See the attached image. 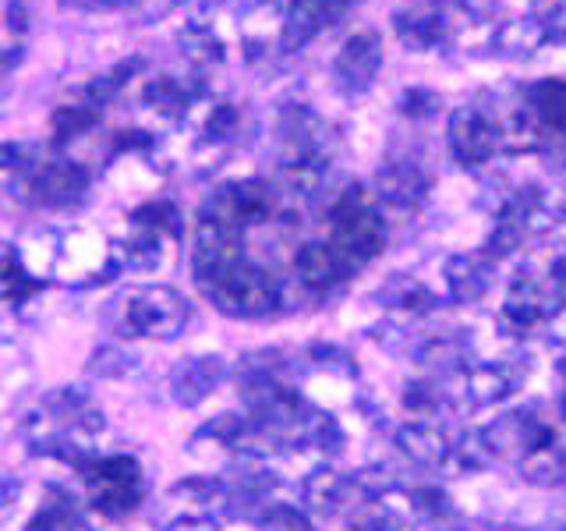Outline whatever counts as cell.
<instances>
[{
  "mask_svg": "<svg viewBox=\"0 0 566 531\" xmlns=\"http://www.w3.org/2000/svg\"><path fill=\"white\" fill-rule=\"evenodd\" d=\"M199 291L230 319H270L283 305V283L276 280V273L248 259L227 266L220 277L202 283Z\"/></svg>",
  "mask_w": 566,
  "mask_h": 531,
  "instance_id": "cell-1",
  "label": "cell"
},
{
  "mask_svg": "<svg viewBox=\"0 0 566 531\" xmlns=\"http://www.w3.org/2000/svg\"><path fill=\"white\" fill-rule=\"evenodd\" d=\"M329 244L340 252L354 270L382 256L386 248V220L376 209V195L361 185H350L333 206Z\"/></svg>",
  "mask_w": 566,
  "mask_h": 531,
  "instance_id": "cell-2",
  "label": "cell"
},
{
  "mask_svg": "<svg viewBox=\"0 0 566 531\" xmlns=\"http://www.w3.org/2000/svg\"><path fill=\"white\" fill-rule=\"evenodd\" d=\"M191 319L188 301L174 288L153 283V288H135L120 301V326L128 336L142 341H177Z\"/></svg>",
  "mask_w": 566,
  "mask_h": 531,
  "instance_id": "cell-3",
  "label": "cell"
},
{
  "mask_svg": "<svg viewBox=\"0 0 566 531\" xmlns=\"http://www.w3.org/2000/svg\"><path fill=\"white\" fill-rule=\"evenodd\" d=\"M85 478L88 503H93L106 518H124L135 513L142 496H146V478H142V465L132 454H111V457H93L78 471Z\"/></svg>",
  "mask_w": 566,
  "mask_h": 531,
  "instance_id": "cell-4",
  "label": "cell"
},
{
  "mask_svg": "<svg viewBox=\"0 0 566 531\" xmlns=\"http://www.w3.org/2000/svg\"><path fill=\"white\" fill-rule=\"evenodd\" d=\"M471 22L447 0H407V4L394 14L397 40L411 53H429L457 40L460 29Z\"/></svg>",
  "mask_w": 566,
  "mask_h": 531,
  "instance_id": "cell-5",
  "label": "cell"
},
{
  "mask_svg": "<svg viewBox=\"0 0 566 531\" xmlns=\"http://www.w3.org/2000/svg\"><path fill=\"white\" fill-rule=\"evenodd\" d=\"M202 212L244 235V230L262 227L276 217L280 191L270 181H230V185H220L209 195Z\"/></svg>",
  "mask_w": 566,
  "mask_h": 531,
  "instance_id": "cell-6",
  "label": "cell"
},
{
  "mask_svg": "<svg viewBox=\"0 0 566 531\" xmlns=\"http://www.w3.org/2000/svg\"><path fill=\"white\" fill-rule=\"evenodd\" d=\"M447 146L457 167L478 170L500 153V132H495V114L482 103L457 106L447 121Z\"/></svg>",
  "mask_w": 566,
  "mask_h": 531,
  "instance_id": "cell-7",
  "label": "cell"
},
{
  "mask_svg": "<svg viewBox=\"0 0 566 531\" xmlns=\"http://www.w3.org/2000/svg\"><path fill=\"white\" fill-rule=\"evenodd\" d=\"M566 305V288L548 273H517L503 301V319L513 330H531L553 323Z\"/></svg>",
  "mask_w": 566,
  "mask_h": 531,
  "instance_id": "cell-8",
  "label": "cell"
},
{
  "mask_svg": "<svg viewBox=\"0 0 566 531\" xmlns=\"http://www.w3.org/2000/svg\"><path fill=\"white\" fill-rule=\"evenodd\" d=\"M53 273L64 277L67 283H103L120 273L117 244L96 238L93 230H78L67 241L57 244V262Z\"/></svg>",
  "mask_w": 566,
  "mask_h": 531,
  "instance_id": "cell-9",
  "label": "cell"
},
{
  "mask_svg": "<svg viewBox=\"0 0 566 531\" xmlns=\"http://www.w3.org/2000/svg\"><path fill=\"white\" fill-rule=\"evenodd\" d=\"M478 436H482V442H485V450H489L492 460H521L524 454H531L535 447L556 442L553 429H548L542 418H535V412H527V407H521V412H510L503 418H495Z\"/></svg>",
  "mask_w": 566,
  "mask_h": 531,
  "instance_id": "cell-10",
  "label": "cell"
},
{
  "mask_svg": "<svg viewBox=\"0 0 566 531\" xmlns=\"http://www.w3.org/2000/svg\"><path fill=\"white\" fill-rule=\"evenodd\" d=\"M238 259H244L241 252V230L227 227L220 220L199 212V223H195V241H191V270H195V283H209L212 277H220L227 266H234Z\"/></svg>",
  "mask_w": 566,
  "mask_h": 531,
  "instance_id": "cell-11",
  "label": "cell"
},
{
  "mask_svg": "<svg viewBox=\"0 0 566 531\" xmlns=\"http://www.w3.org/2000/svg\"><path fill=\"white\" fill-rule=\"evenodd\" d=\"M382 67V40L376 29H361L344 40L340 53L333 58V79L344 93L358 96L365 88H371Z\"/></svg>",
  "mask_w": 566,
  "mask_h": 531,
  "instance_id": "cell-12",
  "label": "cell"
},
{
  "mask_svg": "<svg viewBox=\"0 0 566 531\" xmlns=\"http://www.w3.org/2000/svg\"><path fill=\"white\" fill-rule=\"evenodd\" d=\"M429 191H432V177L421 164H415V159H386L376 170V191L371 195L386 206L411 212L424 206Z\"/></svg>",
  "mask_w": 566,
  "mask_h": 531,
  "instance_id": "cell-13",
  "label": "cell"
},
{
  "mask_svg": "<svg viewBox=\"0 0 566 531\" xmlns=\"http://www.w3.org/2000/svg\"><path fill=\"white\" fill-rule=\"evenodd\" d=\"M88 191V170L75 159H43L32 177V199L50 209H67L85 199Z\"/></svg>",
  "mask_w": 566,
  "mask_h": 531,
  "instance_id": "cell-14",
  "label": "cell"
},
{
  "mask_svg": "<svg viewBox=\"0 0 566 531\" xmlns=\"http://www.w3.org/2000/svg\"><path fill=\"white\" fill-rule=\"evenodd\" d=\"M227 379V362L220 354H191L170 372V397L181 407H199L209 400Z\"/></svg>",
  "mask_w": 566,
  "mask_h": 531,
  "instance_id": "cell-15",
  "label": "cell"
},
{
  "mask_svg": "<svg viewBox=\"0 0 566 531\" xmlns=\"http://www.w3.org/2000/svg\"><path fill=\"white\" fill-rule=\"evenodd\" d=\"M344 11H347L344 0H291V4L283 8L280 46L301 50L305 43H312L318 32H326Z\"/></svg>",
  "mask_w": 566,
  "mask_h": 531,
  "instance_id": "cell-16",
  "label": "cell"
},
{
  "mask_svg": "<svg viewBox=\"0 0 566 531\" xmlns=\"http://www.w3.org/2000/svg\"><path fill=\"white\" fill-rule=\"evenodd\" d=\"M294 273H297V280L305 283L308 291L326 294V291H336L340 283L350 280L354 266L340 252H336L329 241H308V244L297 248Z\"/></svg>",
  "mask_w": 566,
  "mask_h": 531,
  "instance_id": "cell-17",
  "label": "cell"
},
{
  "mask_svg": "<svg viewBox=\"0 0 566 531\" xmlns=\"http://www.w3.org/2000/svg\"><path fill=\"white\" fill-rule=\"evenodd\" d=\"M442 280H447V294L457 305H478L492 291V259L485 252H457L442 262Z\"/></svg>",
  "mask_w": 566,
  "mask_h": 531,
  "instance_id": "cell-18",
  "label": "cell"
},
{
  "mask_svg": "<svg viewBox=\"0 0 566 531\" xmlns=\"http://www.w3.org/2000/svg\"><path fill=\"white\" fill-rule=\"evenodd\" d=\"M394 447L418 468H447L453 439L432 421H403L394 433Z\"/></svg>",
  "mask_w": 566,
  "mask_h": 531,
  "instance_id": "cell-19",
  "label": "cell"
},
{
  "mask_svg": "<svg viewBox=\"0 0 566 531\" xmlns=\"http://www.w3.org/2000/svg\"><path fill=\"white\" fill-rule=\"evenodd\" d=\"M202 96H206L202 82L177 79V75H159V79H153L146 85V93H142L146 106H153V111L159 117H167V121H185Z\"/></svg>",
  "mask_w": 566,
  "mask_h": 531,
  "instance_id": "cell-20",
  "label": "cell"
},
{
  "mask_svg": "<svg viewBox=\"0 0 566 531\" xmlns=\"http://www.w3.org/2000/svg\"><path fill=\"white\" fill-rule=\"evenodd\" d=\"M468 400L474 407H492V404H503L521 389V372L510 368L503 362H489V365H471L468 376Z\"/></svg>",
  "mask_w": 566,
  "mask_h": 531,
  "instance_id": "cell-21",
  "label": "cell"
},
{
  "mask_svg": "<svg viewBox=\"0 0 566 531\" xmlns=\"http://www.w3.org/2000/svg\"><path fill=\"white\" fill-rule=\"evenodd\" d=\"M40 149L29 142H4L0 146V191H8L11 199H32V177L40 170Z\"/></svg>",
  "mask_w": 566,
  "mask_h": 531,
  "instance_id": "cell-22",
  "label": "cell"
},
{
  "mask_svg": "<svg viewBox=\"0 0 566 531\" xmlns=\"http://www.w3.org/2000/svg\"><path fill=\"white\" fill-rule=\"evenodd\" d=\"M495 132H500V153H506V156L535 153L545 138L542 124L535 114H531L527 103H517V106H510V111L495 114Z\"/></svg>",
  "mask_w": 566,
  "mask_h": 531,
  "instance_id": "cell-23",
  "label": "cell"
},
{
  "mask_svg": "<svg viewBox=\"0 0 566 531\" xmlns=\"http://www.w3.org/2000/svg\"><path fill=\"white\" fill-rule=\"evenodd\" d=\"M542 46H548L545 32L531 14L506 18V22H500L492 32V50L506 61H527V58H535Z\"/></svg>",
  "mask_w": 566,
  "mask_h": 531,
  "instance_id": "cell-24",
  "label": "cell"
},
{
  "mask_svg": "<svg viewBox=\"0 0 566 531\" xmlns=\"http://www.w3.org/2000/svg\"><path fill=\"white\" fill-rule=\"evenodd\" d=\"M524 103L531 106V114L538 117L545 135L566 138V82L563 79H538L535 85H527Z\"/></svg>",
  "mask_w": 566,
  "mask_h": 531,
  "instance_id": "cell-25",
  "label": "cell"
},
{
  "mask_svg": "<svg viewBox=\"0 0 566 531\" xmlns=\"http://www.w3.org/2000/svg\"><path fill=\"white\" fill-rule=\"evenodd\" d=\"M418 365L432 376H468L471 351L457 336H432L418 347Z\"/></svg>",
  "mask_w": 566,
  "mask_h": 531,
  "instance_id": "cell-26",
  "label": "cell"
},
{
  "mask_svg": "<svg viewBox=\"0 0 566 531\" xmlns=\"http://www.w3.org/2000/svg\"><path fill=\"white\" fill-rule=\"evenodd\" d=\"M517 468L527 486L556 489L566 478V454H563V447H556V442H545V447H535L531 454H524L517 460Z\"/></svg>",
  "mask_w": 566,
  "mask_h": 531,
  "instance_id": "cell-27",
  "label": "cell"
},
{
  "mask_svg": "<svg viewBox=\"0 0 566 531\" xmlns=\"http://www.w3.org/2000/svg\"><path fill=\"white\" fill-rule=\"evenodd\" d=\"M40 288H43V280H35L25 270L22 259H18V248L0 244V301H14V305H22V301Z\"/></svg>",
  "mask_w": 566,
  "mask_h": 531,
  "instance_id": "cell-28",
  "label": "cell"
},
{
  "mask_svg": "<svg viewBox=\"0 0 566 531\" xmlns=\"http://www.w3.org/2000/svg\"><path fill=\"white\" fill-rule=\"evenodd\" d=\"M25 531H82L75 500H71L67 492L53 489L46 500H43V507L35 510V518L29 521Z\"/></svg>",
  "mask_w": 566,
  "mask_h": 531,
  "instance_id": "cell-29",
  "label": "cell"
},
{
  "mask_svg": "<svg viewBox=\"0 0 566 531\" xmlns=\"http://www.w3.org/2000/svg\"><path fill=\"white\" fill-rule=\"evenodd\" d=\"M99 121V111L88 103H67V106H57L50 117V128H53V142L64 146V142L78 138L82 132H88L93 124Z\"/></svg>",
  "mask_w": 566,
  "mask_h": 531,
  "instance_id": "cell-30",
  "label": "cell"
},
{
  "mask_svg": "<svg viewBox=\"0 0 566 531\" xmlns=\"http://www.w3.org/2000/svg\"><path fill=\"white\" fill-rule=\"evenodd\" d=\"M181 46H185V58L191 64H199V67H212V64H220L223 61V43H220V35H212L209 25H191L181 32Z\"/></svg>",
  "mask_w": 566,
  "mask_h": 531,
  "instance_id": "cell-31",
  "label": "cell"
},
{
  "mask_svg": "<svg viewBox=\"0 0 566 531\" xmlns=\"http://www.w3.org/2000/svg\"><path fill=\"white\" fill-rule=\"evenodd\" d=\"M142 67V61L135 58V61H120L114 71H106V75H99L96 82H88L85 85V93H82V103H88V106H96V111H99V106H106V103H111L117 93H120V88H124V82H128L132 75H135V71Z\"/></svg>",
  "mask_w": 566,
  "mask_h": 531,
  "instance_id": "cell-32",
  "label": "cell"
},
{
  "mask_svg": "<svg viewBox=\"0 0 566 531\" xmlns=\"http://www.w3.org/2000/svg\"><path fill=\"white\" fill-rule=\"evenodd\" d=\"M135 368V354L124 351L120 344H103L93 351V358H88V376L96 379H120L128 376Z\"/></svg>",
  "mask_w": 566,
  "mask_h": 531,
  "instance_id": "cell-33",
  "label": "cell"
},
{
  "mask_svg": "<svg viewBox=\"0 0 566 531\" xmlns=\"http://www.w3.org/2000/svg\"><path fill=\"white\" fill-rule=\"evenodd\" d=\"M350 521L358 531H407V518L397 507H389L382 496H379V500L365 503Z\"/></svg>",
  "mask_w": 566,
  "mask_h": 531,
  "instance_id": "cell-34",
  "label": "cell"
},
{
  "mask_svg": "<svg viewBox=\"0 0 566 531\" xmlns=\"http://www.w3.org/2000/svg\"><path fill=\"white\" fill-rule=\"evenodd\" d=\"M255 521L262 531H315L308 513L291 503H265Z\"/></svg>",
  "mask_w": 566,
  "mask_h": 531,
  "instance_id": "cell-35",
  "label": "cell"
},
{
  "mask_svg": "<svg viewBox=\"0 0 566 531\" xmlns=\"http://www.w3.org/2000/svg\"><path fill=\"white\" fill-rule=\"evenodd\" d=\"M531 18L542 25L545 43H566V0H531Z\"/></svg>",
  "mask_w": 566,
  "mask_h": 531,
  "instance_id": "cell-36",
  "label": "cell"
},
{
  "mask_svg": "<svg viewBox=\"0 0 566 531\" xmlns=\"http://www.w3.org/2000/svg\"><path fill=\"white\" fill-rule=\"evenodd\" d=\"M436 305H439V298L429 288H421V283H415V280L394 283V309H400L407 315H429Z\"/></svg>",
  "mask_w": 566,
  "mask_h": 531,
  "instance_id": "cell-37",
  "label": "cell"
},
{
  "mask_svg": "<svg viewBox=\"0 0 566 531\" xmlns=\"http://www.w3.org/2000/svg\"><path fill=\"white\" fill-rule=\"evenodd\" d=\"M177 220L181 217H177V209L170 202H146L142 209H135V217H132V223L153 227V230H159V235H177V230H181Z\"/></svg>",
  "mask_w": 566,
  "mask_h": 531,
  "instance_id": "cell-38",
  "label": "cell"
},
{
  "mask_svg": "<svg viewBox=\"0 0 566 531\" xmlns=\"http://www.w3.org/2000/svg\"><path fill=\"white\" fill-rule=\"evenodd\" d=\"M308 358H312L318 368L333 372V376H347V379L358 376V365H354V358H350V354H347L344 347H336V344H315V347L308 351Z\"/></svg>",
  "mask_w": 566,
  "mask_h": 531,
  "instance_id": "cell-39",
  "label": "cell"
},
{
  "mask_svg": "<svg viewBox=\"0 0 566 531\" xmlns=\"http://www.w3.org/2000/svg\"><path fill=\"white\" fill-rule=\"evenodd\" d=\"M411 510L424 521H439V518H450V496L442 492L439 486H424L411 492Z\"/></svg>",
  "mask_w": 566,
  "mask_h": 531,
  "instance_id": "cell-40",
  "label": "cell"
},
{
  "mask_svg": "<svg viewBox=\"0 0 566 531\" xmlns=\"http://www.w3.org/2000/svg\"><path fill=\"white\" fill-rule=\"evenodd\" d=\"M439 93H432V88H424V85H415V88H407V93L400 96V114L407 117H432L439 114Z\"/></svg>",
  "mask_w": 566,
  "mask_h": 531,
  "instance_id": "cell-41",
  "label": "cell"
},
{
  "mask_svg": "<svg viewBox=\"0 0 566 531\" xmlns=\"http://www.w3.org/2000/svg\"><path fill=\"white\" fill-rule=\"evenodd\" d=\"M403 407L407 412H415V415H432L436 407H439V389L432 383H407L403 389Z\"/></svg>",
  "mask_w": 566,
  "mask_h": 531,
  "instance_id": "cell-42",
  "label": "cell"
},
{
  "mask_svg": "<svg viewBox=\"0 0 566 531\" xmlns=\"http://www.w3.org/2000/svg\"><path fill=\"white\" fill-rule=\"evenodd\" d=\"M167 531H220V528H217V521H209L206 513H185V518L170 521Z\"/></svg>",
  "mask_w": 566,
  "mask_h": 531,
  "instance_id": "cell-43",
  "label": "cell"
},
{
  "mask_svg": "<svg viewBox=\"0 0 566 531\" xmlns=\"http://www.w3.org/2000/svg\"><path fill=\"white\" fill-rule=\"evenodd\" d=\"M18 492H22V486H18L14 478H0V521H4L8 513L14 510V503H18Z\"/></svg>",
  "mask_w": 566,
  "mask_h": 531,
  "instance_id": "cell-44",
  "label": "cell"
},
{
  "mask_svg": "<svg viewBox=\"0 0 566 531\" xmlns=\"http://www.w3.org/2000/svg\"><path fill=\"white\" fill-rule=\"evenodd\" d=\"M234 4H238L244 14H259V11H265V8H273L276 0H234Z\"/></svg>",
  "mask_w": 566,
  "mask_h": 531,
  "instance_id": "cell-45",
  "label": "cell"
},
{
  "mask_svg": "<svg viewBox=\"0 0 566 531\" xmlns=\"http://www.w3.org/2000/svg\"><path fill=\"white\" fill-rule=\"evenodd\" d=\"M96 4H103V8H124V4H132V0H96Z\"/></svg>",
  "mask_w": 566,
  "mask_h": 531,
  "instance_id": "cell-46",
  "label": "cell"
},
{
  "mask_svg": "<svg viewBox=\"0 0 566 531\" xmlns=\"http://www.w3.org/2000/svg\"><path fill=\"white\" fill-rule=\"evenodd\" d=\"M563 415H566V394H563Z\"/></svg>",
  "mask_w": 566,
  "mask_h": 531,
  "instance_id": "cell-47",
  "label": "cell"
},
{
  "mask_svg": "<svg viewBox=\"0 0 566 531\" xmlns=\"http://www.w3.org/2000/svg\"><path fill=\"white\" fill-rule=\"evenodd\" d=\"M344 4H350V0H344Z\"/></svg>",
  "mask_w": 566,
  "mask_h": 531,
  "instance_id": "cell-48",
  "label": "cell"
}]
</instances>
